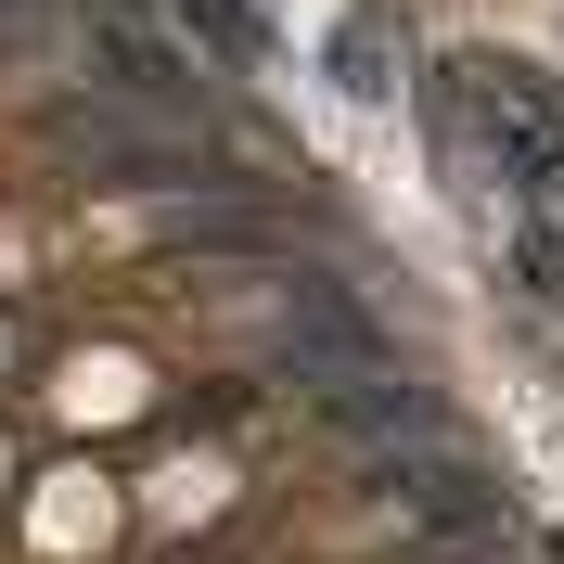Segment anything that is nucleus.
<instances>
[{
	"instance_id": "f03ea898",
	"label": "nucleus",
	"mask_w": 564,
	"mask_h": 564,
	"mask_svg": "<svg viewBox=\"0 0 564 564\" xmlns=\"http://www.w3.org/2000/svg\"><path fill=\"white\" fill-rule=\"evenodd\" d=\"M77 13H90V65H104L129 104H154V116H193V104H206V90H193V52H180L141 0H77Z\"/></svg>"
},
{
	"instance_id": "20e7f679",
	"label": "nucleus",
	"mask_w": 564,
	"mask_h": 564,
	"mask_svg": "<svg viewBox=\"0 0 564 564\" xmlns=\"http://www.w3.org/2000/svg\"><path fill=\"white\" fill-rule=\"evenodd\" d=\"M386 500L423 513L436 539H488V527H500V488L475 475V462H386Z\"/></svg>"
},
{
	"instance_id": "39448f33",
	"label": "nucleus",
	"mask_w": 564,
	"mask_h": 564,
	"mask_svg": "<svg viewBox=\"0 0 564 564\" xmlns=\"http://www.w3.org/2000/svg\"><path fill=\"white\" fill-rule=\"evenodd\" d=\"M334 436H423V386L411 372H308Z\"/></svg>"
},
{
	"instance_id": "0eeeda50",
	"label": "nucleus",
	"mask_w": 564,
	"mask_h": 564,
	"mask_svg": "<svg viewBox=\"0 0 564 564\" xmlns=\"http://www.w3.org/2000/svg\"><path fill=\"white\" fill-rule=\"evenodd\" d=\"M334 65H347V90H398V77H386V13H372V0L347 13V39H334Z\"/></svg>"
},
{
	"instance_id": "423d86ee",
	"label": "nucleus",
	"mask_w": 564,
	"mask_h": 564,
	"mask_svg": "<svg viewBox=\"0 0 564 564\" xmlns=\"http://www.w3.org/2000/svg\"><path fill=\"white\" fill-rule=\"evenodd\" d=\"M180 26H206L231 65H270V13L257 0H180Z\"/></svg>"
},
{
	"instance_id": "f257e3e1",
	"label": "nucleus",
	"mask_w": 564,
	"mask_h": 564,
	"mask_svg": "<svg viewBox=\"0 0 564 564\" xmlns=\"http://www.w3.org/2000/svg\"><path fill=\"white\" fill-rule=\"evenodd\" d=\"M462 104H475L488 167L513 180L527 206H552V193H564V77L513 65V52H475V65H462Z\"/></svg>"
},
{
	"instance_id": "7ed1b4c3",
	"label": "nucleus",
	"mask_w": 564,
	"mask_h": 564,
	"mask_svg": "<svg viewBox=\"0 0 564 564\" xmlns=\"http://www.w3.org/2000/svg\"><path fill=\"white\" fill-rule=\"evenodd\" d=\"M282 321H295L308 372H386V334H372V321H359L321 270H295V282H282ZM308 372H295V386H308Z\"/></svg>"
}]
</instances>
